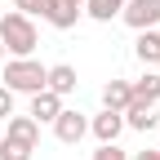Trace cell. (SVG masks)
Here are the masks:
<instances>
[{"instance_id": "cell-1", "label": "cell", "mask_w": 160, "mask_h": 160, "mask_svg": "<svg viewBox=\"0 0 160 160\" xmlns=\"http://www.w3.org/2000/svg\"><path fill=\"white\" fill-rule=\"evenodd\" d=\"M0 45H5V53L9 58H31L36 53V45H40V31H36V22L27 13H0Z\"/></svg>"}, {"instance_id": "cell-2", "label": "cell", "mask_w": 160, "mask_h": 160, "mask_svg": "<svg viewBox=\"0 0 160 160\" xmlns=\"http://www.w3.org/2000/svg\"><path fill=\"white\" fill-rule=\"evenodd\" d=\"M45 62H36V58H9L5 62V89L9 93H40L45 89Z\"/></svg>"}, {"instance_id": "cell-3", "label": "cell", "mask_w": 160, "mask_h": 160, "mask_svg": "<svg viewBox=\"0 0 160 160\" xmlns=\"http://www.w3.org/2000/svg\"><path fill=\"white\" fill-rule=\"evenodd\" d=\"M120 22L129 31H156L160 27V0H125Z\"/></svg>"}, {"instance_id": "cell-4", "label": "cell", "mask_w": 160, "mask_h": 160, "mask_svg": "<svg viewBox=\"0 0 160 160\" xmlns=\"http://www.w3.org/2000/svg\"><path fill=\"white\" fill-rule=\"evenodd\" d=\"M85 133H89V116L85 111H76V107H62V111H58V120H53V138H58V142L76 147Z\"/></svg>"}, {"instance_id": "cell-5", "label": "cell", "mask_w": 160, "mask_h": 160, "mask_svg": "<svg viewBox=\"0 0 160 160\" xmlns=\"http://www.w3.org/2000/svg\"><path fill=\"white\" fill-rule=\"evenodd\" d=\"M89 133L98 142H116V138L125 133V116L120 111H98V116H89Z\"/></svg>"}, {"instance_id": "cell-6", "label": "cell", "mask_w": 160, "mask_h": 160, "mask_svg": "<svg viewBox=\"0 0 160 160\" xmlns=\"http://www.w3.org/2000/svg\"><path fill=\"white\" fill-rule=\"evenodd\" d=\"M5 138H13V142H22V147H40V125H36V120L31 116H9L5 120Z\"/></svg>"}, {"instance_id": "cell-7", "label": "cell", "mask_w": 160, "mask_h": 160, "mask_svg": "<svg viewBox=\"0 0 160 160\" xmlns=\"http://www.w3.org/2000/svg\"><path fill=\"white\" fill-rule=\"evenodd\" d=\"M76 85H80V80H76V67H71V62H58V67H49V71H45V89H49V93H58V98H71V93H76Z\"/></svg>"}, {"instance_id": "cell-8", "label": "cell", "mask_w": 160, "mask_h": 160, "mask_svg": "<svg viewBox=\"0 0 160 160\" xmlns=\"http://www.w3.org/2000/svg\"><path fill=\"white\" fill-rule=\"evenodd\" d=\"M58 111H62V98H58V93H49V89L31 93V111H27V116L36 120V125H53Z\"/></svg>"}, {"instance_id": "cell-9", "label": "cell", "mask_w": 160, "mask_h": 160, "mask_svg": "<svg viewBox=\"0 0 160 160\" xmlns=\"http://www.w3.org/2000/svg\"><path fill=\"white\" fill-rule=\"evenodd\" d=\"M129 102H142V107L160 102V71H147L142 80H133L129 85Z\"/></svg>"}, {"instance_id": "cell-10", "label": "cell", "mask_w": 160, "mask_h": 160, "mask_svg": "<svg viewBox=\"0 0 160 160\" xmlns=\"http://www.w3.org/2000/svg\"><path fill=\"white\" fill-rule=\"evenodd\" d=\"M133 53H138V62H142V67H156V62H160V27H156V31H138Z\"/></svg>"}, {"instance_id": "cell-11", "label": "cell", "mask_w": 160, "mask_h": 160, "mask_svg": "<svg viewBox=\"0 0 160 160\" xmlns=\"http://www.w3.org/2000/svg\"><path fill=\"white\" fill-rule=\"evenodd\" d=\"M120 116H125V129H138V133H147V129H156V111L151 107H142V102H129L125 111H120Z\"/></svg>"}, {"instance_id": "cell-12", "label": "cell", "mask_w": 160, "mask_h": 160, "mask_svg": "<svg viewBox=\"0 0 160 160\" xmlns=\"http://www.w3.org/2000/svg\"><path fill=\"white\" fill-rule=\"evenodd\" d=\"M129 107V80H107L102 85V111H125Z\"/></svg>"}, {"instance_id": "cell-13", "label": "cell", "mask_w": 160, "mask_h": 160, "mask_svg": "<svg viewBox=\"0 0 160 160\" xmlns=\"http://www.w3.org/2000/svg\"><path fill=\"white\" fill-rule=\"evenodd\" d=\"M120 9H125V0H85V13L93 22H116Z\"/></svg>"}, {"instance_id": "cell-14", "label": "cell", "mask_w": 160, "mask_h": 160, "mask_svg": "<svg viewBox=\"0 0 160 160\" xmlns=\"http://www.w3.org/2000/svg\"><path fill=\"white\" fill-rule=\"evenodd\" d=\"M36 151L22 147V142H13V138H0V160H31Z\"/></svg>"}, {"instance_id": "cell-15", "label": "cell", "mask_w": 160, "mask_h": 160, "mask_svg": "<svg viewBox=\"0 0 160 160\" xmlns=\"http://www.w3.org/2000/svg\"><path fill=\"white\" fill-rule=\"evenodd\" d=\"M93 160H129V151H120L116 142H98V151H93Z\"/></svg>"}, {"instance_id": "cell-16", "label": "cell", "mask_w": 160, "mask_h": 160, "mask_svg": "<svg viewBox=\"0 0 160 160\" xmlns=\"http://www.w3.org/2000/svg\"><path fill=\"white\" fill-rule=\"evenodd\" d=\"M9 116H13V93L0 85V120H9Z\"/></svg>"}, {"instance_id": "cell-17", "label": "cell", "mask_w": 160, "mask_h": 160, "mask_svg": "<svg viewBox=\"0 0 160 160\" xmlns=\"http://www.w3.org/2000/svg\"><path fill=\"white\" fill-rule=\"evenodd\" d=\"M13 9H18V13H27V18H36V9H40V0H13Z\"/></svg>"}, {"instance_id": "cell-18", "label": "cell", "mask_w": 160, "mask_h": 160, "mask_svg": "<svg viewBox=\"0 0 160 160\" xmlns=\"http://www.w3.org/2000/svg\"><path fill=\"white\" fill-rule=\"evenodd\" d=\"M129 160H160V147H142V151H133Z\"/></svg>"}, {"instance_id": "cell-19", "label": "cell", "mask_w": 160, "mask_h": 160, "mask_svg": "<svg viewBox=\"0 0 160 160\" xmlns=\"http://www.w3.org/2000/svg\"><path fill=\"white\" fill-rule=\"evenodd\" d=\"M62 5H76V9H80V13H85V0H62Z\"/></svg>"}, {"instance_id": "cell-20", "label": "cell", "mask_w": 160, "mask_h": 160, "mask_svg": "<svg viewBox=\"0 0 160 160\" xmlns=\"http://www.w3.org/2000/svg\"><path fill=\"white\" fill-rule=\"evenodd\" d=\"M0 58H5V45H0Z\"/></svg>"}, {"instance_id": "cell-21", "label": "cell", "mask_w": 160, "mask_h": 160, "mask_svg": "<svg viewBox=\"0 0 160 160\" xmlns=\"http://www.w3.org/2000/svg\"><path fill=\"white\" fill-rule=\"evenodd\" d=\"M156 129H160V120H156Z\"/></svg>"}, {"instance_id": "cell-22", "label": "cell", "mask_w": 160, "mask_h": 160, "mask_svg": "<svg viewBox=\"0 0 160 160\" xmlns=\"http://www.w3.org/2000/svg\"><path fill=\"white\" fill-rule=\"evenodd\" d=\"M156 67H160V62H156Z\"/></svg>"}]
</instances>
